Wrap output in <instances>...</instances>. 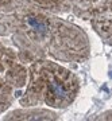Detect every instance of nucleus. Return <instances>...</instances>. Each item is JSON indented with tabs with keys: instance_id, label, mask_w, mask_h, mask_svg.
I'll use <instances>...</instances> for the list:
<instances>
[{
	"instance_id": "2",
	"label": "nucleus",
	"mask_w": 112,
	"mask_h": 121,
	"mask_svg": "<svg viewBox=\"0 0 112 121\" xmlns=\"http://www.w3.org/2000/svg\"><path fill=\"white\" fill-rule=\"evenodd\" d=\"M27 87L19 98L23 108L46 105L65 109L77 98L81 81L76 73L50 59H37L27 69Z\"/></svg>"
},
{
	"instance_id": "1",
	"label": "nucleus",
	"mask_w": 112,
	"mask_h": 121,
	"mask_svg": "<svg viewBox=\"0 0 112 121\" xmlns=\"http://www.w3.org/2000/svg\"><path fill=\"white\" fill-rule=\"evenodd\" d=\"M0 36H8L22 63L37 59L82 63L89 59L91 42L84 28L60 15L0 0Z\"/></svg>"
},
{
	"instance_id": "3",
	"label": "nucleus",
	"mask_w": 112,
	"mask_h": 121,
	"mask_svg": "<svg viewBox=\"0 0 112 121\" xmlns=\"http://www.w3.org/2000/svg\"><path fill=\"white\" fill-rule=\"evenodd\" d=\"M54 15L70 13L88 20L97 36L112 46V0H14Z\"/></svg>"
},
{
	"instance_id": "4",
	"label": "nucleus",
	"mask_w": 112,
	"mask_h": 121,
	"mask_svg": "<svg viewBox=\"0 0 112 121\" xmlns=\"http://www.w3.org/2000/svg\"><path fill=\"white\" fill-rule=\"evenodd\" d=\"M4 120H60L58 113L50 109H43L38 106H27L24 109H16L7 113Z\"/></svg>"
},
{
	"instance_id": "6",
	"label": "nucleus",
	"mask_w": 112,
	"mask_h": 121,
	"mask_svg": "<svg viewBox=\"0 0 112 121\" xmlns=\"http://www.w3.org/2000/svg\"><path fill=\"white\" fill-rule=\"evenodd\" d=\"M19 62L18 54L14 48L5 46L1 40H0V74L4 73L5 70L11 67L14 63Z\"/></svg>"
},
{
	"instance_id": "5",
	"label": "nucleus",
	"mask_w": 112,
	"mask_h": 121,
	"mask_svg": "<svg viewBox=\"0 0 112 121\" xmlns=\"http://www.w3.org/2000/svg\"><path fill=\"white\" fill-rule=\"evenodd\" d=\"M15 90H18L4 74H0V114L7 110L15 101Z\"/></svg>"
},
{
	"instance_id": "7",
	"label": "nucleus",
	"mask_w": 112,
	"mask_h": 121,
	"mask_svg": "<svg viewBox=\"0 0 112 121\" xmlns=\"http://www.w3.org/2000/svg\"><path fill=\"white\" fill-rule=\"evenodd\" d=\"M93 120H111L112 121V110H105V112L100 113L97 117H95Z\"/></svg>"
}]
</instances>
